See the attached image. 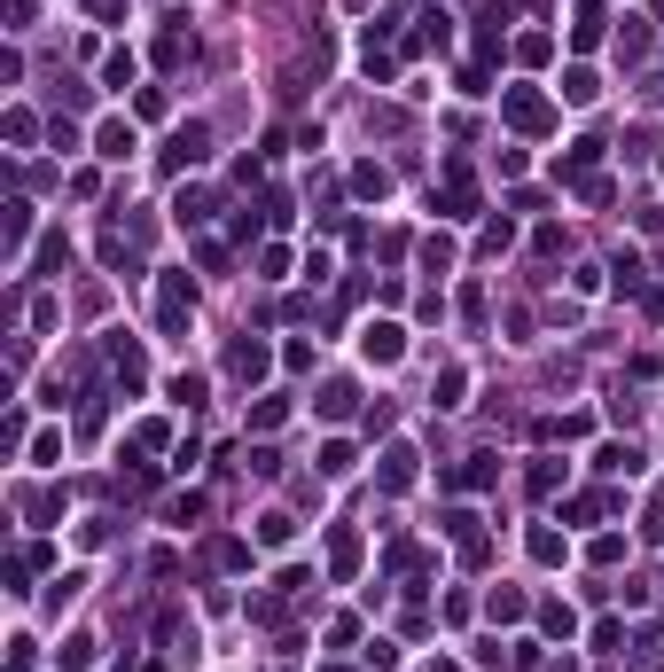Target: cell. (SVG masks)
Segmentation results:
<instances>
[{"label":"cell","mask_w":664,"mask_h":672,"mask_svg":"<svg viewBox=\"0 0 664 672\" xmlns=\"http://www.w3.org/2000/svg\"><path fill=\"white\" fill-rule=\"evenodd\" d=\"M414 477V454H407V446H399V454H383V485H407Z\"/></svg>","instance_id":"obj_4"},{"label":"cell","mask_w":664,"mask_h":672,"mask_svg":"<svg viewBox=\"0 0 664 672\" xmlns=\"http://www.w3.org/2000/svg\"><path fill=\"white\" fill-rule=\"evenodd\" d=\"M234 376H243V384L266 376V345H234Z\"/></svg>","instance_id":"obj_2"},{"label":"cell","mask_w":664,"mask_h":672,"mask_svg":"<svg viewBox=\"0 0 664 672\" xmlns=\"http://www.w3.org/2000/svg\"><path fill=\"white\" fill-rule=\"evenodd\" d=\"M368 360H399V328H368Z\"/></svg>","instance_id":"obj_3"},{"label":"cell","mask_w":664,"mask_h":672,"mask_svg":"<svg viewBox=\"0 0 664 672\" xmlns=\"http://www.w3.org/2000/svg\"><path fill=\"white\" fill-rule=\"evenodd\" d=\"M508 117H516L524 134H540V125H547V102L531 95V86H516V95H508Z\"/></svg>","instance_id":"obj_1"}]
</instances>
